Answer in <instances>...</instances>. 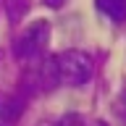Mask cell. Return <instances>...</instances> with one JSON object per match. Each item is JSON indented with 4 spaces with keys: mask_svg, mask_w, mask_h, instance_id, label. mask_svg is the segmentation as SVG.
Returning a JSON list of instances; mask_svg holds the SVG:
<instances>
[{
    "mask_svg": "<svg viewBox=\"0 0 126 126\" xmlns=\"http://www.w3.org/2000/svg\"><path fill=\"white\" fill-rule=\"evenodd\" d=\"M50 68H53L55 84L84 87L92 79L94 63H92V55L84 53V50H63V53H58L50 61Z\"/></svg>",
    "mask_w": 126,
    "mask_h": 126,
    "instance_id": "obj_1",
    "label": "cell"
},
{
    "mask_svg": "<svg viewBox=\"0 0 126 126\" xmlns=\"http://www.w3.org/2000/svg\"><path fill=\"white\" fill-rule=\"evenodd\" d=\"M47 39H50V24L47 21L29 24L13 45L16 58L18 61H39L42 53H45V47H47Z\"/></svg>",
    "mask_w": 126,
    "mask_h": 126,
    "instance_id": "obj_2",
    "label": "cell"
},
{
    "mask_svg": "<svg viewBox=\"0 0 126 126\" xmlns=\"http://www.w3.org/2000/svg\"><path fill=\"white\" fill-rule=\"evenodd\" d=\"M94 5L108 21H113V24L126 21V0H94Z\"/></svg>",
    "mask_w": 126,
    "mask_h": 126,
    "instance_id": "obj_3",
    "label": "cell"
},
{
    "mask_svg": "<svg viewBox=\"0 0 126 126\" xmlns=\"http://www.w3.org/2000/svg\"><path fill=\"white\" fill-rule=\"evenodd\" d=\"M21 110H24V102L16 100V97H5V100H0V118H3V121H13Z\"/></svg>",
    "mask_w": 126,
    "mask_h": 126,
    "instance_id": "obj_4",
    "label": "cell"
},
{
    "mask_svg": "<svg viewBox=\"0 0 126 126\" xmlns=\"http://www.w3.org/2000/svg\"><path fill=\"white\" fill-rule=\"evenodd\" d=\"M113 116L126 126V87L116 94V97H113Z\"/></svg>",
    "mask_w": 126,
    "mask_h": 126,
    "instance_id": "obj_5",
    "label": "cell"
},
{
    "mask_svg": "<svg viewBox=\"0 0 126 126\" xmlns=\"http://www.w3.org/2000/svg\"><path fill=\"white\" fill-rule=\"evenodd\" d=\"M5 5L11 8V18H21L29 8V0H5Z\"/></svg>",
    "mask_w": 126,
    "mask_h": 126,
    "instance_id": "obj_6",
    "label": "cell"
},
{
    "mask_svg": "<svg viewBox=\"0 0 126 126\" xmlns=\"http://www.w3.org/2000/svg\"><path fill=\"white\" fill-rule=\"evenodd\" d=\"M45 5H50V8H61L63 5V0H42Z\"/></svg>",
    "mask_w": 126,
    "mask_h": 126,
    "instance_id": "obj_7",
    "label": "cell"
},
{
    "mask_svg": "<svg viewBox=\"0 0 126 126\" xmlns=\"http://www.w3.org/2000/svg\"><path fill=\"white\" fill-rule=\"evenodd\" d=\"M37 126H58V124H53V121H42V124H37Z\"/></svg>",
    "mask_w": 126,
    "mask_h": 126,
    "instance_id": "obj_8",
    "label": "cell"
},
{
    "mask_svg": "<svg viewBox=\"0 0 126 126\" xmlns=\"http://www.w3.org/2000/svg\"><path fill=\"white\" fill-rule=\"evenodd\" d=\"M92 126H108V124H105V121H94Z\"/></svg>",
    "mask_w": 126,
    "mask_h": 126,
    "instance_id": "obj_9",
    "label": "cell"
},
{
    "mask_svg": "<svg viewBox=\"0 0 126 126\" xmlns=\"http://www.w3.org/2000/svg\"><path fill=\"white\" fill-rule=\"evenodd\" d=\"M0 126H3V124H0Z\"/></svg>",
    "mask_w": 126,
    "mask_h": 126,
    "instance_id": "obj_10",
    "label": "cell"
}]
</instances>
